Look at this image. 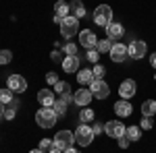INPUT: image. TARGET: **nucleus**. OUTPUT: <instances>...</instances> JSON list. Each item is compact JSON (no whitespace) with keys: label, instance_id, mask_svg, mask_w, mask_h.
I'll return each mask as SVG.
<instances>
[{"label":"nucleus","instance_id":"f257e3e1","mask_svg":"<svg viewBox=\"0 0 156 153\" xmlns=\"http://www.w3.org/2000/svg\"><path fill=\"white\" fill-rule=\"evenodd\" d=\"M56 112L52 110V108H44L42 106V110H37L36 112V124L40 126V128H52L54 124H56Z\"/></svg>","mask_w":156,"mask_h":153},{"label":"nucleus","instance_id":"f03ea898","mask_svg":"<svg viewBox=\"0 0 156 153\" xmlns=\"http://www.w3.org/2000/svg\"><path fill=\"white\" fill-rule=\"evenodd\" d=\"M60 35L65 39H73L75 35H79V19L69 15L67 19L60 21Z\"/></svg>","mask_w":156,"mask_h":153},{"label":"nucleus","instance_id":"7ed1b4c3","mask_svg":"<svg viewBox=\"0 0 156 153\" xmlns=\"http://www.w3.org/2000/svg\"><path fill=\"white\" fill-rule=\"evenodd\" d=\"M92 17H94V23H96L98 27L106 29L108 25L112 23V8H110L108 4H98Z\"/></svg>","mask_w":156,"mask_h":153},{"label":"nucleus","instance_id":"20e7f679","mask_svg":"<svg viewBox=\"0 0 156 153\" xmlns=\"http://www.w3.org/2000/svg\"><path fill=\"white\" fill-rule=\"evenodd\" d=\"M75 143L77 145H81V147H90L92 143H94V130H92V126H87V124H79L77 128H75Z\"/></svg>","mask_w":156,"mask_h":153},{"label":"nucleus","instance_id":"39448f33","mask_svg":"<svg viewBox=\"0 0 156 153\" xmlns=\"http://www.w3.org/2000/svg\"><path fill=\"white\" fill-rule=\"evenodd\" d=\"M52 143H54V147H56V149L65 151V149L73 147V143H75V135H73L71 130H58V132L54 135Z\"/></svg>","mask_w":156,"mask_h":153},{"label":"nucleus","instance_id":"423d86ee","mask_svg":"<svg viewBox=\"0 0 156 153\" xmlns=\"http://www.w3.org/2000/svg\"><path fill=\"white\" fill-rule=\"evenodd\" d=\"M125 128H127V126H125L121 120H108L106 124H104V135L110 137V139H119V137L125 135Z\"/></svg>","mask_w":156,"mask_h":153},{"label":"nucleus","instance_id":"0eeeda50","mask_svg":"<svg viewBox=\"0 0 156 153\" xmlns=\"http://www.w3.org/2000/svg\"><path fill=\"white\" fill-rule=\"evenodd\" d=\"M90 91H92V95L96 99H106L108 95H110V87H108V83L104 79H96L90 85Z\"/></svg>","mask_w":156,"mask_h":153},{"label":"nucleus","instance_id":"6e6552de","mask_svg":"<svg viewBox=\"0 0 156 153\" xmlns=\"http://www.w3.org/2000/svg\"><path fill=\"white\" fill-rule=\"evenodd\" d=\"M127 52H129V58L142 60L146 56V52H148V44L142 42V39H135V42H131V44L127 46Z\"/></svg>","mask_w":156,"mask_h":153},{"label":"nucleus","instance_id":"1a4fd4ad","mask_svg":"<svg viewBox=\"0 0 156 153\" xmlns=\"http://www.w3.org/2000/svg\"><path fill=\"white\" fill-rule=\"evenodd\" d=\"M6 87L11 89L12 93H25V89H27V81H25L23 75H11L9 81H6Z\"/></svg>","mask_w":156,"mask_h":153},{"label":"nucleus","instance_id":"9d476101","mask_svg":"<svg viewBox=\"0 0 156 153\" xmlns=\"http://www.w3.org/2000/svg\"><path fill=\"white\" fill-rule=\"evenodd\" d=\"M96 44H98V37L92 29H81L79 31V46H83L85 50H92V48H96Z\"/></svg>","mask_w":156,"mask_h":153},{"label":"nucleus","instance_id":"9b49d317","mask_svg":"<svg viewBox=\"0 0 156 153\" xmlns=\"http://www.w3.org/2000/svg\"><path fill=\"white\" fill-rule=\"evenodd\" d=\"M94 99V95H92V91L90 89H77L75 93H73V104L75 106H79V108H85V106H90V101Z\"/></svg>","mask_w":156,"mask_h":153},{"label":"nucleus","instance_id":"f8f14e48","mask_svg":"<svg viewBox=\"0 0 156 153\" xmlns=\"http://www.w3.org/2000/svg\"><path fill=\"white\" fill-rule=\"evenodd\" d=\"M135 91H137V85H135V81H133V79H125V81L119 85L121 99H131L133 95H135Z\"/></svg>","mask_w":156,"mask_h":153},{"label":"nucleus","instance_id":"ddd939ff","mask_svg":"<svg viewBox=\"0 0 156 153\" xmlns=\"http://www.w3.org/2000/svg\"><path fill=\"white\" fill-rule=\"evenodd\" d=\"M108 54H110V60L117 62V64L123 62V60L129 56V52H127V46H125V44H112V48H110Z\"/></svg>","mask_w":156,"mask_h":153},{"label":"nucleus","instance_id":"4468645a","mask_svg":"<svg viewBox=\"0 0 156 153\" xmlns=\"http://www.w3.org/2000/svg\"><path fill=\"white\" fill-rule=\"evenodd\" d=\"M71 15V8H69V2H65V0H58L56 4H54V23H58L62 19H67Z\"/></svg>","mask_w":156,"mask_h":153},{"label":"nucleus","instance_id":"2eb2a0df","mask_svg":"<svg viewBox=\"0 0 156 153\" xmlns=\"http://www.w3.org/2000/svg\"><path fill=\"white\" fill-rule=\"evenodd\" d=\"M112 110H115V114L119 118H129L133 114V108H131V104H129V99H119V101L112 106Z\"/></svg>","mask_w":156,"mask_h":153},{"label":"nucleus","instance_id":"dca6fc26","mask_svg":"<svg viewBox=\"0 0 156 153\" xmlns=\"http://www.w3.org/2000/svg\"><path fill=\"white\" fill-rule=\"evenodd\" d=\"M125 35V27H123V23H117V21H112V23L106 27V37L108 39H121V37Z\"/></svg>","mask_w":156,"mask_h":153},{"label":"nucleus","instance_id":"f3484780","mask_svg":"<svg viewBox=\"0 0 156 153\" xmlns=\"http://www.w3.org/2000/svg\"><path fill=\"white\" fill-rule=\"evenodd\" d=\"M37 101L42 104L44 108H52L54 106V91H50V89H40L37 91Z\"/></svg>","mask_w":156,"mask_h":153},{"label":"nucleus","instance_id":"a211bd4d","mask_svg":"<svg viewBox=\"0 0 156 153\" xmlns=\"http://www.w3.org/2000/svg\"><path fill=\"white\" fill-rule=\"evenodd\" d=\"M79 56H65V60H62V71L65 72H77L79 71Z\"/></svg>","mask_w":156,"mask_h":153},{"label":"nucleus","instance_id":"6ab92c4d","mask_svg":"<svg viewBox=\"0 0 156 153\" xmlns=\"http://www.w3.org/2000/svg\"><path fill=\"white\" fill-rule=\"evenodd\" d=\"M94 81H96V79H94V72L90 71V68L77 71V83H79V85H92Z\"/></svg>","mask_w":156,"mask_h":153},{"label":"nucleus","instance_id":"aec40b11","mask_svg":"<svg viewBox=\"0 0 156 153\" xmlns=\"http://www.w3.org/2000/svg\"><path fill=\"white\" fill-rule=\"evenodd\" d=\"M69 8H71L73 17H77V19H83L85 17V6H83L81 0H73V2H69Z\"/></svg>","mask_w":156,"mask_h":153},{"label":"nucleus","instance_id":"412c9836","mask_svg":"<svg viewBox=\"0 0 156 153\" xmlns=\"http://www.w3.org/2000/svg\"><path fill=\"white\" fill-rule=\"evenodd\" d=\"M125 137H127L131 143L140 141V139H142V128H140V124H131V126H127V128H125Z\"/></svg>","mask_w":156,"mask_h":153},{"label":"nucleus","instance_id":"4be33fe9","mask_svg":"<svg viewBox=\"0 0 156 153\" xmlns=\"http://www.w3.org/2000/svg\"><path fill=\"white\" fill-rule=\"evenodd\" d=\"M96 120V114H94V110L90 106H85L81 112H79V122L81 124H90V122H94Z\"/></svg>","mask_w":156,"mask_h":153},{"label":"nucleus","instance_id":"5701e85b","mask_svg":"<svg viewBox=\"0 0 156 153\" xmlns=\"http://www.w3.org/2000/svg\"><path fill=\"white\" fill-rule=\"evenodd\" d=\"M142 114L144 116H154L156 114V99H146L144 104H142Z\"/></svg>","mask_w":156,"mask_h":153},{"label":"nucleus","instance_id":"b1692460","mask_svg":"<svg viewBox=\"0 0 156 153\" xmlns=\"http://www.w3.org/2000/svg\"><path fill=\"white\" fill-rule=\"evenodd\" d=\"M54 93L58 95V97H65V95L71 93V85L67 81H58L56 85H54Z\"/></svg>","mask_w":156,"mask_h":153},{"label":"nucleus","instance_id":"393cba45","mask_svg":"<svg viewBox=\"0 0 156 153\" xmlns=\"http://www.w3.org/2000/svg\"><path fill=\"white\" fill-rule=\"evenodd\" d=\"M17 108H19V101L17 99H12L11 104H6L4 106V118L6 120H12V118L17 116Z\"/></svg>","mask_w":156,"mask_h":153},{"label":"nucleus","instance_id":"a878e982","mask_svg":"<svg viewBox=\"0 0 156 153\" xmlns=\"http://www.w3.org/2000/svg\"><path fill=\"white\" fill-rule=\"evenodd\" d=\"M112 44H115V42H112V39H98V44H96V50L98 52H100V54H106V52H110V48H112Z\"/></svg>","mask_w":156,"mask_h":153},{"label":"nucleus","instance_id":"bb28decb","mask_svg":"<svg viewBox=\"0 0 156 153\" xmlns=\"http://www.w3.org/2000/svg\"><path fill=\"white\" fill-rule=\"evenodd\" d=\"M67 108H69V106H67V104H65V101H62V99H60V97H58V99H56V101H54V106H52V110H54V112H56V116H65V114H67Z\"/></svg>","mask_w":156,"mask_h":153},{"label":"nucleus","instance_id":"cd10ccee","mask_svg":"<svg viewBox=\"0 0 156 153\" xmlns=\"http://www.w3.org/2000/svg\"><path fill=\"white\" fill-rule=\"evenodd\" d=\"M12 99H15V97H12V91L9 89V87H6V89H0V101H2L4 106H6V104H11Z\"/></svg>","mask_w":156,"mask_h":153},{"label":"nucleus","instance_id":"c85d7f7f","mask_svg":"<svg viewBox=\"0 0 156 153\" xmlns=\"http://www.w3.org/2000/svg\"><path fill=\"white\" fill-rule=\"evenodd\" d=\"M98 58H100V52H98L96 48H92V50L85 52V60H90V64H98Z\"/></svg>","mask_w":156,"mask_h":153},{"label":"nucleus","instance_id":"c756f323","mask_svg":"<svg viewBox=\"0 0 156 153\" xmlns=\"http://www.w3.org/2000/svg\"><path fill=\"white\" fill-rule=\"evenodd\" d=\"M12 62V52L11 50H0V64H11Z\"/></svg>","mask_w":156,"mask_h":153},{"label":"nucleus","instance_id":"7c9ffc66","mask_svg":"<svg viewBox=\"0 0 156 153\" xmlns=\"http://www.w3.org/2000/svg\"><path fill=\"white\" fill-rule=\"evenodd\" d=\"M62 50H65L67 56H77V50H79V48H77V44H65Z\"/></svg>","mask_w":156,"mask_h":153},{"label":"nucleus","instance_id":"2f4dec72","mask_svg":"<svg viewBox=\"0 0 156 153\" xmlns=\"http://www.w3.org/2000/svg\"><path fill=\"white\" fill-rule=\"evenodd\" d=\"M92 72H94V79H102V77L106 75V68H104L102 64H94V68H92Z\"/></svg>","mask_w":156,"mask_h":153},{"label":"nucleus","instance_id":"473e14b6","mask_svg":"<svg viewBox=\"0 0 156 153\" xmlns=\"http://www.w3.org/2000/svg\"><path fill=\"white\" fill-rule=\"evenodd\" d=\"M37 147H40V149H42V151H50V149H52V147H54V143H52V139H42V141H40V145H37Z\"/></svg>","mask_w":156,"mask_h":153},{"label":"nucleus","instance_id":"72a5a7b5","mask_svg":"<svg viewBox=\"0 0 156 153\" xmlns=\"http://www.w3.org/2000/svg\"><path fill=\"white\" fill-rule=\"evenodd\" d=\"M140 126H142V130H150L152 126H154V122H152V118H150V116H144V118H142V122H140Z\"/></svg>","mask_w":156,"mask_h":153},{"label":"nucleus","instance_id":"f704fd0d","mask_svg":"<svg viewBox=\"0 0 156 153\" xmlns=\"http://www.w3.org/2000/svg\"><path fill=\"white\" fill-rule=\"evenodd\" d=\"M46 83H48V85H52V87H54V85H56V83H58V75H56V72H54V71L46 72Z\"/></svg>","mask_w":156,"mask_h":153},{"label":"nucleus","instance_id":"c9c22d12","mask_svg":"<svg viewBox=\"0 0 156 153\" xmlns=\"http://www.w3.org/2000/svg\"><path fill=\"white\" fill-rule=\"evenodd\" d=\"M117 141H119V147H121V149H127V147L131 145V141H129V139H127L125 135H123V137H119Z\"/></svg>","mask_w":156,"mask_h":153},{"label":"nucleus","instance_id":"e433bc0d","mask_svg":"<svg viewBox=\"0 0 156 153\" xmlns=\"http://www.w3.org/2000/svg\"><path fill=\"white\" fill-rule=\"evenodd\" d=\"M92 130H94V135H102V132H104V124H100V122H92Z\"/></svg>","mask_w":156,"mask_h":153},{"label":"nucleus","instance_id":"4c0bfd02","mask_svg":"<svg viewBox=\"0 0 156 153\" xmlns=\"http://www.w3.org/2000/svg\"><path fill=\"white\" fill-rule=\"evenodd\" d=\"M50 58L54 60V62H62V54H60V50H54V52H50Z\"/></svg>","mask_w":156,"mask_h":153},{"label":"nucleus","instance_id":"58836bf2","mask_svg":"<svg viewBox=\"0 0 156 153\" xmlns=\"http://www.w3.org/2000/svg\"><path fill=\"white\" fill-rule=\"evenodd\" d=\"M60 99H62V101H65V104H67V106H71V104H73V93L65 95V97H60Z\"/></svg>","mask_w":156,"mask_h":153},{"label":"nucleus","instance_id":"ea45409f","mask_svg":"<svg viewBox=\"0 0 156 153\" xmlns=\"http://www.w3.org/2000/svg\"><path fill=\"white\" fill-rule=\"evenodd\" d=\"M150 66H152V68L156 71V52L152 54V56H150Z\"/></svg>","mask_w":156,"mask_h":153},{"label":"nucleus","instance_id":"a19ab883","mask_svg":"<svg viewBox=\"0 0 156 153\" xmlns=\"http://www.w3.org/2000/svg\"><path fill=\"white\" fill-rule=\"evenodd\" d=\"M62 153H81V151H77V149H73V147H69V149H65Z\"/></svg>","mask_w":156,"mask_h":153},{"label":"nucleus","instance_id":"79ce46f5","mask_svg":"<svg viewBox=\"0 0 156 153\" xmlns=\"http://www.w3.org/2000/svg\"><path fill=\"white\" fill-rule=\"evenodd\" d=\"M0 118H4V104L0 101Z\"/></svg>","mask_w":156,"mask_h":153},{"label":"nucleus","instance_id":"37998d69","mask_svg":"<svg viewBox=\"0 0 156 153\" xmlns=\"http://www.w3.org/2000/svg\"><path fill=\"white\" fill-rule=\"evenodd\" d=\"M48 153H62V151H60V149H56V147H52V149H50Z\"/></svg>","mask_w":156,"mask_h":153},{"label":"nucleus","instance_id":"c03bdc74","mask_svg":"<svg viewBox=\"0 0 156 153\" xmlns=\"http://www.w3.org/2000/svg\"><path fill=\"white\" fill-rule=\"evenodd\" d=\"M29 153H46V151H42V149L37 147V149H31V151H29Z\"/></svg>","mask_w":156,"mask_h":153},{"label":"nucleus","instance_id":"a18cd8bd","mask_svg":"<svg viewBox=\"0 0 156 153\" xmlns=\"http://www.w3.org/2000/svg\"><path fill=\"white\" fill-rule=\"evenodd\" d=\"M154 79H156V75H154Z\"/></svg>","mask_w":156,"mask_h":153}]
</instances>
